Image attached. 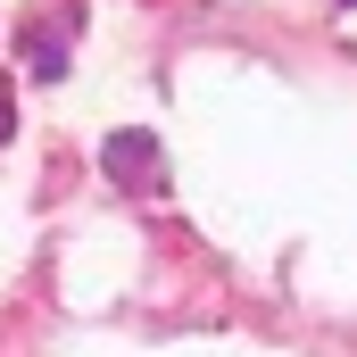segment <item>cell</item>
I'll return each instance as SVG.
<instances>
[{
  "mask_svg": "<svg viewBox=\"0 0 357 357\" xmlns=\"http://www.w3.org/2000/svg\"><path fill=\"white\" fill-rule=\"evenodd\" d=\"M100 175L116 183V191H167V150H158V133L150 125H116L108 142H100Z\"/></svg>",
  "mask_w": 357,
  "mask_h": 357,
  "instance_id": "1",
  "label": "cell"
},
{
  "mask_svg": "<svg viewBox=\"0 0 357 357\" xmlns=\"http://www.w3.org/2000/svg\"><path fill=\"white\" fill-rule=\"evenodd\" d=\"M25 59H33V75H42V84H59V75H67V50H59L50 33H25Z\"/></svg>",
  "mask_w": 357,
  "mask_h": 357,
  "instance_id": "2",
  "label": "cell"
},
{
  "mask_svg": "<svg viewBox=\"0 0 357 357\" xmlns=\"http://www.w3.org/2000/svg\"><path fill=\"white\" fill-rule=\"evenodd\" d=\"M8 125H17V108H8V84H0V142H8Z\"/></svg>",
  "mask_w": 357,
  "mask_h": 357,
  "instance_id": "3",
  "label": "cell"
},
{
  "mask_svg": "<svg viewBox=\"0 0 357 357\" xmlns=\"http://www.w3.org/2000/svg\"><path fill=\"white\" fill-rule=\"evenodd\" d=\"M341 8H349V0H341Z\"/></svg>",
  "mask_w": 357,
  "mask_h": 357,
  "instance_id": "4",
  "label": "cell"
}]
</instances>
